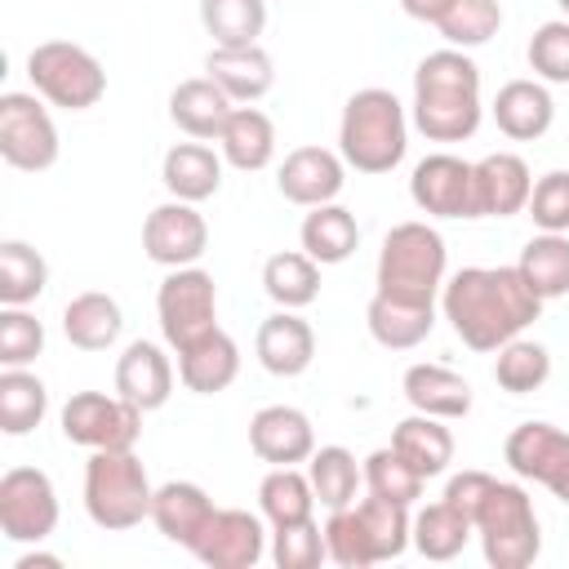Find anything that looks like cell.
I'll list each match as a JSON object with an SVG mask.
<instances>
[{
    "label": "cell",
    "mask_w": 569,
    "mask_h": 569,
    "mask_svg": "<svg viewBox=\"0 0 569 569\" xmlns=\"http://www.w3.org/2000/svg\"><path fill=\"white\" fill-rule=\"evenodd\" d=\"M440 311L471 351H498L538 320L542 298L516 267H462L445 280Z\"/></svg>",
    "instance_id": "cell-1"
},
{
    "label": "cell",
    "mask_w": 569,
    "mask_h": 569,
    "mask_svg": "<svg viewBox=\"0 0 569 569\" xmlns=\"http://www.w3.org/2000/svg\"><path fill=\"white\" fill-rule=\"evenodd\" d=\"M480 67L467 49H436L413 71V124L427 142H467L480 129Z\"/></svg>",
    "instance_id": "cell-2"
},
{
    "label": "cell",
    "mask_w": 569,
    "mask_h": 569,
    "mask_svg": "<svg viewBox=\"0 0 569 569\" xmlns=\"http://www.w3.org/2000/svg\"><path fill=\"white\" fill-rule=\"evenodd\" d=\"M338 151L356 173H391L409 151V116L391 89H356L338 120Z\"/></svg>",
    "instance_id": "cell-3"
},
{
    "label": "cell",
    "mask_w": 569,
    "mask_h": 569,
    "mask_svg": "<svg viewBox=\"0 0 569 569\" xmlns=\"http://www.w3.org/2000/svg\"><path fill=\"white\" fill-rule=\"evenodd\" d=\"M151 480L133 449H89L84 462V511L98 529L124 533L151 520Z\"/></svg>",
    "instance_id": "cell-4"
},
{
    "label": "cell",
    "mask_w": 569,
    "mask_h": 569,
    "mask_svg": "<svg viewBox=\"0 0 569 569\" xmlns=\"http://www.w3.org/2000/svg\"><path fill=\"white\" fill-rule=\"evenodd\" d=\"M445 271H449V249L431 222H396L382 236L378 293L409 298V302H436V293L445 289Z\"/></svg>",
    "instance_id": "cell-5"
},
{
    "label": "cell",
    "mask_w": 569,
    "mask_h": 569,
    "mask_svg": "<svg viewBox=\"0 0 569 569\" xmlns=\"http://www.w3.org/2000/svg\"><path fill=\"white\" fill-rule=\"evenodd\" d=\"M471 525H476L480 551L493 569H529L542 551L538 511H533V498L525 493V485L493 480Z\"/></svg>",
    "instance_id": "cell-6"
},
{
    "label": "cell",
    "mask_w": 569,
    "mask_h": 569,
    "mask_svg": "<svg viewBox=\"0 0 569 569\" xmlns=\"http://www.w3.org/2000/svg\"><path fill=\"white\" fill-rule=\"evenodd\" d=\"M27 76H31V89L44 102L62 107V111H89L107 93L102 62L89 49L71 44V40H44V44H36L27 53Z\"/></svg>",
    "instance_id": "cell-7"
},
{
    "label": "cell",
    "mask_w": 569,
    "mask_h": 569,
    "mask_svg": "<svg viewBox=\"0 0 569 569\" xmlns=\"http://www.w3.org/2000/svg\"><path fill=\"white\" fill-rule=\"evenodd\" d=\"M156 316L164 342L178 351L209 329H218V284L204 267H169L156 289Z\"/></svg>",
    "instance_id": "cell-8"
},
{
    "label": "cell",
    "mask_w": 569,
    "mask_h": 569,
    "mask_svg": "<svg viewBox=\"0 0 569 569\" xmlns=\"http://www.w3.org/2000/svg\"><path fill=\"white\" fill-rule=\"evenodd\" d=\"M58 124L40 93H0V160L22 173H40L58 160Z\"/></svg>",
    "instance_id": "cell-9"
},
{
    "label": "cell",
    "mask_w": 569,
    "mask_h": 569,
    "mask_svg": "<svg viewBox=\"0 0 569 569\" xmlns=\"http://www.w3.org/2000/svg\"><path fill=\"white\" fill-rule=\"evenodd\" d=\"M58 422H62V436L80 449H133L142 436V409L120 391L116 396L76 391L62 405Z\"/></svg>",
    "instance_id": "cell-10"
},
{
    "label": "cell",
    "mask_w": 569,
    "mask_h": 569,
    "mask_svg": "<svg viewBox=\"0 0 569 569\" xmlns=\"http://www.w3.org/2000/svg\"><path fill=\"white\" fill-rule=\"evenodd\" d=\"M58 529V489L40 467H9L0 476V533L9 542H44Z\"/></svg>",
    "instance_id": "cell-11"
},
{
    "label": "cell",
    "mask_w": 569,
    "mask_h": 569,
    "mask_svg": "<svg viewBox=\"0 0 569 569\" xmlns=\"http://www.w3.org/2000/svg\"><path fill=\"white\" fill-rule=\"evenodd\" d=\"M409 196L431 218H476V164L449 151H431L413 164Z\"/></svg>",
    "instance_id": "cell-12"
},
{
    "label": "cell",
    "mask_w": 569,
    "mask_h": 569,
    "mask_svg": "<svg viewBox=\"0 0 569 569\" xmlns=\"http://www.w3.org/2000/svg\"><path fill=\"white\" fill-rule=\"evenodd\" d=\"M142 249L160 267H196L209 249V222L191 200H164L142 222Z\"/></svg>",
    "instance_id": "cell-13"
},
{
    "label": "cell",
    "mask_w": 569,
    "mask_h": 569,
    "mask_svg": "<svg viewBox=\"0 0 569 569\" xmlns=\"http://www.w3.org/2000/svg\"><path fill=\"white\" fill-rule=\"evenodd\" d=\"M191 556L209 569H253L267 556V529L253 511L218 507L204 533L191 542Z\"/></svg>",
    "instance_id": "cell-14"
},
{
    "label": "cell",
    "mask_w": 569,
    "mask_h": 569,
    "mask_svg": "<svg viewBox=\"0 0 569 569\" xmlns=\"http://www.w3.org/2000/svg\"><path fill=\"white\" fill-rule=\"evenodd\" d=\"M347 182V160L342 151H329V147H293L284 160H280V173H276V187L289 204H302V209H316V204H329L338 200Z\"/></svg>",
    "instance_id": "cell-15"
},
{
    "label": "cell",
    "mask_w": 569,
    "mask_h": 569,
    "mask_svg": "<svg viewBox=\"0 0 569 569\" xmlns=\"http://www.w3.org/2000/svg\"><path fill=\"white\" fill-rule=\"evenodd\" d=\"M249 449L271 467H298L316 453L311 418L293 405H267L249 418Z\"/></svg>",
    "instance_id": "cell-16"
},
{
    "label": "cell",
    "mask_w": 569,
    "mask_h": 569,
    "mask_svg": "<svg viewBox=\"0 0 569 569\" xmlns=\"http://www.w3.org/2000/svg\"><path fill=\"white\" fill-rule=\"evenodd\" d=\"M204 76L222 84V93L236 107H244V102H258L276 84V62L262 44H213L204 58Z\"/></svg>",
    "instance_id": "cell-17"
},
{
    "label": "cell",
    "mask_w": 569,
    "mask_h": 569,
    "mask_svg": "<svg viewBox=\"0 0 569 569\" xmlns=\"http://www.w3.org/2000/svg\"><path fill=\"white\" fill-rule=\"evenodd\" d=\"M253 351H258V365L276 378H298L311 369L316 360V333L311 325L298 316V311H271L262 325H258V338H253Z\"/></svg>",
    "instance_id": "cell-18"
},
{
    "label": "cell",
    "mask_w": 569,
    "mask_h": 569,
    "mask_svg": "<svg viewBox=\"0 0 569 569\" xmlns=\"http://www.w3.org/2000/svg\"><path fill=\"white\" fill-rule=\"evenodd\" d=\"M533 178L516 151H489L476 160V218H511L529 204Z\"/></svg>",
    "instance_id": "cell-19"
},
{
    "label": "cell",
    "mask_w": 569,
    "mask_h": 569,
    "mask_svg": "<svg viewBox=\"0 0 569 569\" xmlns=\"http://www.w3.org/2000/svg\"><path fill=\"white\" fill-rule=\"evenodd\" d=\"M116 391L124 400H133L142 413L164 409L169 396H173V365H169V356L156 342H147V338L129 342L124 356L116 360Z\"/></svg>",
    "instance_id": "cell-20"
},
{
    "label": "cell",
    "mask_w": 569,
    "mask_h": 569,
    "mask_svg": "<svg viewBox=\"0 0 569 569\" xmlns=\"http://www.w3.org/2000/svg\"><path fill=\"white\" fill-rule=\"evenodd\" d=\"M236 373H240V347H236V338L222 333V329H209L204 338L178 347V378H182V387L196 391V396H218V391H227V387L236 382Z\"/></svg>",
    "instance_id": "cell-21"
},
{
    "label": "cell",
    "mask_w": 569,
    "mask_h": 569,
    "mask_svg": "<svg viewBox=\"0 0 569 569\" xmlns=\"http://www.w3.org/2000/svg\"><path fill=\"white\" fill-rule=\"evenodd\" d=\"M502 458L520 480L551 485V476L569 462V431H560L556 422H520L507 436Z\"/></svg>",
    "instance_id": "cell-22"
},
{
    "label": "cell",
    "mask_w": 569,
    "mask_h": 569,
    "mask_svg": "<svg viewBox=\"0 0 569 569\" xmlns=\"http://www.w3.org/2000/svg\"><path fill=\"white\" fill-rule=\"evenodd\" d=\"M489 111H493V124L511 142H533L556 120V102H551V89L542 80H507L493 93V107Z\"/></svg>",
    "instance_id": "cell-23"
},
{
    "label": "cell",
    "mask_w": 569,
    "mask_h": 569,
    "mask_svg": "<svg viewBox=\"0 0 569 569\" xmlns=\"http://www.w3.org/2000/svg\"><path fill=\"white\" fill-rule=\"evenodd\" d=\"M160 182H164V191L173 200L200 204V200L218 196V187H222V156L200 138L173 142L164 151V160H160Z\"/></svg>",
    "instance_id": "cell-24"
},
{
    "label": "cell",
    "mask_w": 569,
    "mask_h": 569,
    "mask_svg": "<svg viewBox=\"0 0 569 569\" xmlns=\"http://www.w3.org/2000/svg\"><path fill=\"white\" fill-rule=\"evenodd\" d=\"M213 498L200 489V485H191V480H169V485H160L156 489V498H151V520H156V529L169 538V542H178V547H187L191 551V542L204 533V525L213 520Z\"/></svg>",
    "instance_id": "cell-25"
},
{
    "label": "cell",
    "mask_w": 569,
    "mask_h": 569,
    "mask_svg": "<svg viewBox=\"0 0 569 569\" xmlns=\"http://www.w3.org/2000/svg\"><path fill=\"white\" fill-rule=\"evenodd\" d=\"M231 111H236V102H231V98L222 93V84H213L209 76H191V80L173 84V93H169V120H173L187 138H200V142L218 138L222 124L231 120Z\"/></svg>",
    "instance_id": "cell-26"
},
{
    "label": "cell",
    "mask_w": 569,
    "mask_h": 569,
    "mask_svg": "<svg viewBox=\"0 0 569 569\" xmlns=\"http://www.w3.org/2000/svg\"><path fill=\"white\" fill-rule=\"evenodd\" d=\"M365 325L378 347L387 351H409L436 329V302H409L391 293H373L365 307Z\"/></svg>",
    "instance_id": "cell-27"
},
{
    "label": "cell",
    "mask_w": 569,
    "mask_h": 569,
    "mask_svg": "<svg viewBox=\"0 0 569 569\" xmlns=\"http://www.w3.org/2000/svg\"><path fill=\"white\" fill-rule=\"evenodd\" d=\"M405 400L418 409V413H431V418H467L471 413V382L445 365H409L405 369Z\"/></svg>",
    "instance_id": "cell-28"
},
{
    "label": "cell",
    "mask_w": 569,
    "mask_h": 569,
    "mask_svg": "<svg viewBox=\"0 0 569 569\" xmlns=\"http://www.w3.org/2000/svg\"><path fill=\"white\" fill-rule=\"evenodd\" d=\"M120 329H124V311L102 289H84V293H76L62 307V333L80 351H107V347H116Z\"/></svg>",
    "instance_id": "cell-29"
},
{
    "label": "cell",
    "mask_w": 569,
    "mask_h": 569,
    "mask_svg": "<svg viewBox=\"0 0 569 569\" xmlns=\"http://www.w3.org/2000/svg\"><path fill=\"white\" fill-rule=\"evenodd\" d=\"M391 449H396L422 480H431V476H440V471L453 462V431L445 427V418H431V413H418V409H413L409 418L396 422Z\"/></svg>",
    "instance_id": "cell-30"
},
{
    "label": "cell",
    "mask_w": 569,
    "mask_h": 569,
    "mask_svg": "<svg viewBox=\"0 0 569 569\" xmlns=\"http://www.w3.org/2000/svg\"><path fill=\"white\" fill-rule=\"evenodd\" d=\"M218 147H222V160H227L231 169L258 173V169H267L271 156H276V124H271L267 111H258V107L244 102V107H236L231 120L222 124Z\"/></svg>",
    "instance_id": "cell-31"
},
{
    "label": "cell",
    "mask_w": 569,
    "mask_h": 569,
    "mask_svg": "<svg viewBox=\"0 0 569 569\" xmlns=\"http://www.w3.org/2000/svg\"><path fill=\"white\" fill-rule=\"evenodd\" d=\"M298 240H302V253H311L320 267H333V262H347L360 244V227H356V213L342 209L338 200L329 204H316L302 227H298Z\"/></svg>",
    "instance_id": "cell-32"
},
{
    "label": "cell",
    "mask_w": 569,
    "mask_h": 569,
    "mask_svg": "<svg viewBox=\"0 0 569 569\" xmlns=\"http://www.w3.org/2000/svg\"><path fill=\"white\" fill-rule=\"evenodd\" d=\"M262 289L276 307L284 311H302L320 298V262L302 249H284V253H271L262 262Z\"/></svg>",
    "instance_id": "cell-33"
},
{
    "label": "cell",
    "mask_w": 569,
    "mask_h": 569,
    "mask_svg": "<svg viewBox=\"0 0 569 569\" xmlns=\"http://www.w3.org/2000/svg\"><path fill=\"white\" fill-rule=\"evenodd\" d=\"M516 271L525 276V284L551 302L569 293V231H542L520 249Z\"/></svg>",
    "instance_id": "cell-34"
},
{
    "label": "cell",
    "mask_w": 569,
    "mask_h": 569,
    "mask_svg": "<svg viewBox=\"0 0 569 569\" xmlns=\"http://www.w3.org/2000/svg\"><path fill=\"white\" fill-rule=\"evenodd\" d=\"M307 476H311V489H316V502L338 511V507H351L360 485H365V467L356 462L351 449L342 445H325L307 458Z\"/></svg>",
    "instance_id": "cell-35"
},
{
    "label": "cell",
    "mask_w": 569,
    "mask_h": 569,
    "mask_svg": "<svg viewBox=\"0 0 569 569\" xmlns=\"http://www.w3.org/2000/svg\"><path fill=\"white\" fill-rule=\"evenodd\" d=\"M258 507H262V516L271 520V529L311 520V511H316L311 476L298 471V467H271V471L262 476V485H258Z\"/></svg>",
    "instance_id": "cell-36"
},
{
    "label": "cell",
    "mask_w": 569,
    "mask_h": 569,
    "mask_svg": "<svg viewBox=\"0 0 569 569\" xmlns=\"http://www.w3.org/2000/svg\"><path fill=\"white\" fill-rule=\"evenodd\" d=\"M476 533V525H471V516H462L453 502H427L418 516H413V529H409V538H413V547L427 556V560H453L462 547H467V538Z\"/></svg>",
    "instance_id": "cell-37"
},
{
    "label": "cell",
    "mask_w": 569,
    "mask_h": 569,
    "mask_svg": "<svg viewBox=\"0 0 569 569\" xmlns=\"http://www.w3.org/2000/svg\"><path fill=\"white\" fill-rule=\"evenodd\" d=\"M49 413V391L44 382L22 365L0 373V431L4 436H27L44 422Z\"/></svg>",
    "instance_id": "cell-38"
},
{
    "label": "cell",
    "mask_w": 569,
    "mask_h": 569,
    "mask_svg": "<svg viewBox=\"0 0 569 569\" xmlns=\"http://www.w3.org/2000/svg\"><path fill=\"white\" fill-rule=\"evenodd\" d=\"M49 284V262L27 240L0 244V307H31Z\"/></svg>",
    "instance_id": "cell-39"
},
{
    "label": "cell",
    "mask_w": 569,
    "mask_h": 569,
    "mask_svg": "<svg viewBox=\"0 0 569 569\" xmlns=\"http://www.w3.org/2000/svg\"><path fill=\"white\" fill-rule=\"evenodd\" d=\"M356 516H360V525H365V533H369V551H373L378 565H382V560H396V556L413 542V538H409L413 516H409L405 502H391V498L369 493L365 502H356Z\"/></svg>",
    "instance_id": "cell-40"
},
{
    "label": "cell",
    "mask_w": 569,
    "mask_h": 569,
    "mask_svg": "<svg viewBox=\"0 0 569 569\" xmlns=\"http://www.w3.org/2000/svg\"><path fill=\"white\" fill-rule=\"evenodd\" d=\"M551 378V356L542 342L533 338H511L498 347V360H493V382L511 396H529L538 391L542 382Z\"/></svg>",
    "instance_id": "cell-41"
},
{
    "label": "cell",
    "mask_w": 569,
    "mask_h": 569,
    "mask_svg": "<svg viewBox=\"0 0 569 569\" xmlns=\"http://www.w3.org/2000/svg\"><path fill=\"white\" fill-rule=\"evenodd\" d=\"M200 22L213 44H258L267 27V0H200Z\"/></svg>",
    "instance_id": "cell-42"
},
{
    "label": "cell",
    "mask_w": 569,
    "mask_h": 569,
    "mask_svg": "<svg viewBox=\"0 0 569 569\" xmlns=\"http://www.w3.org/2000/svg\"><path fill=\"white\" fill-rule=\"evenodd\" d=\"M498 27H502L498 0H449L445 18L436 22V31L445 36L449 49H480L498 36Z\"/></svg>",
    "instance_id": "cell-43"
},
{
    "label": "cell",
    "mask_w": 569,
    "mask_h": 569,
    "mask_svg": "<svg viewBox=\"0 0 569 569\" xmlns=\"http://www.w3.org/2000/svg\"><path fill=\"white\" fill-rule=\"evenodd\" d=\"M365 489L378 493V498H391V502H405L413 507L422 498V476L387 445V449H373L365 458Z\"/></svg>",
    "instance_id": "cell-44"
},
{
    "label": "cell",
    "mask_w": 569,
    "mask_h": 569,
    "mask_svg": "<svg viewBox=\"0 0 569 569\" xmlns=\"http://www.w3.org/2000/svg\"><path fill=\"white\" fill-rule=\"evenodd\" d=\"M325 547H329V560L342 565V569H369V565H378L373 551H369V533H365V525L356 516V502L329 511V520H325Z\"/></svg>",
    "instance_id": "cell-45"
},
{
    "label": "cell",
    "mask_w": 569,
    "mask_h": 569,
    "mask_svg": "<svg viewBox=\"0 0 569 569\" xmlns=\"http://www.w3.org/2000/svg\"><path fill=\"white\" fill-rule=\"evenodd\" d=\"M271 560L280 569H316L320 560H329V547H325V529L311 520H298V525H280L271 529Z\"/></svg>",
    "instance_id": "cell-46"
},
{
    "label": "cell",
    "mask_w": 569,
    "mask_h": 569,
    "mask_svg": "<svg viewBox=\"0 0 569 569\" xmlns=\"http://www.w3.org/2000/svg\"><path fill=\"white\" fill-rule=\"evenodd\" d=\"M44 351V325L27 307H0V365L22 369Z\"/></svg>",
    "instance_id": "cell-47"
},
{
    "label": "cell",
    "mask_w": 569,
    "mask_h": 569,
    "mask_svg": "<svg viewBox=\"0 0 569 569\" xmlns=\"http://www.w3.org/2000/svg\"><path fill=\"white\" fill-rule=\"evenodd\" d=\"M529 67L547 84H569V18H551L529 36Z\"/></svg>",
    "instance_id": "cell-48"
},
{
    "label": "cell",
    "mask_w": 569,
    "mask_h": 569,
    "mask_svg": "<svg viewBox=\"0 0 569 569\" xmlns=\"http://www.w3.org/2000/svg\"><path fill=\"white\" fill-rule=\"evenodd\" d=\"M529 218L538 231H569V169H551L529 191Z\"/></svg>",
    "instance_id": "cell-49"
},
{
    "label": "cell",
    "mask_w": 569,
    "mask_h": 569,
    "mask_svg": "<svg viewBox=\"0 0 569 569\" xmlns=\"http://www.w3.org/2000/svg\"><path fill=\"white\" fill-rule=\"evenodd\" d=\"M489 485H493L489 471H476V467H471V471H458V476H449V485H445V502H453L462 516L476 520V511H480Z\"/></svg>",
    "instance_id": "cell-50"
},
{
    "label": "cell",
    "mask_w": 569,
    "mask_h": 569,
    "mask_svg": "<svg viewBox=\"0 0 569 569\" xmlns=\"http://www.w3.org/2000/svg\"><path fill=\"white\" fill-rule=\"evenodd\" d=\"M400 9L413 18V22H440L445 18V9H449V0H400Z\"/></svg>",
    "instance_id": "cell-51"
},
{
    "label": "cell",
    "mask_w": 569,
    "mask_h": 569,
    "mask_svg": "<svg viewBox=\"0 0 569 569\" xmlns=\"http://www.w3.org/2000/svg\"><path fill=\"white\" fill-rule=\"evenodd\" d=\"M62 560L58 556H44V551H27V556H18V565L13 569H58Z\"/></svg>",
    "instance_id": "cell-52"
},
{
    "label": "cell",
    "mask_w": 569,
    "mask_h": 569,
    "mask_svg": "<svg viewBox=\"0 0 569 569\" xmlns=\"http://www.w3.org/2000/svg\"><path fill=\"white\" fill-rule=\"evenodd\" d=\"M547 489H551V493H556V498H560V502L569 507V462H565V467H560V471L551 476V485H547Z\"/></svg>",
    "instance_id": "cell-53"
},
{
    "label": "cell",
    "mask_w": 569,
    "mask_h": 569,
    "mask_svg": "<svg viewBox=\"0 0 569 569\" xmlns=\"http://www.w3.org/2000/svg\"><path fill=\"white\" fill-rule=\"evenodd\" d=\"M556 4H560V13H565V18H569V0H556Z\"/></svg>",
    "instance_id": "cell-54"
}]
</instances>
